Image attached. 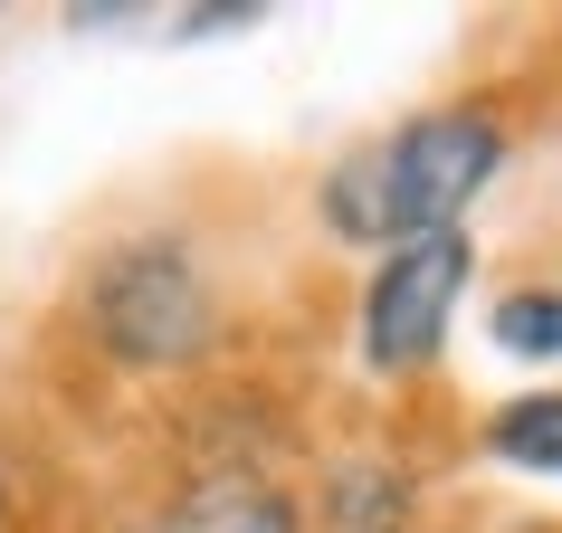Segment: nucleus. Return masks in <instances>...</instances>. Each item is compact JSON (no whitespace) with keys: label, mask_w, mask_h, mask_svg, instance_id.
I'll return each instance as SVG.
<instances>
[{"label":"nucleus","mask_w":562,"mask_h":533,"mask_svg":"<svg viewBox=\"0 0 562 533\" xmlns=\"http://www.w3.org/2000/svg\"><path fill=\"white\" fill-rule=\"evenodd\" d=\"M505 162V134L496 115H419L401 124L391 144L353 152L344 172L325 181V219L344 238H362V248H401V238H439L468 219V201L496 181Z\"/></svg>","instance_id":"1"},{"label":"nucleus","mask_w":562,"mask_h":533,"mask_svg":"<svg viewBox=\"0 0 562 533\" xmlns=\"http://www.w3.org/2000/svg\"><path fill=\"white\" fill-rule=\"evenodd\" d=\"M87 325L124 362H191V353H210L220 305H210V276L181 258L172 238H134V248H115V258L95 266Z\"/></svg>","instance_id":"2"},{"label":"nucleus","mask_w":562,"mask_h":533,"mask_svg":"<svg viewBox=\"0 0 562 533\" xmlns=\"http://www.w3.org/2000/svg\"><path fill=\"white\" fill-rule=\"evenodd\" d=\"M468 266H476V248L458 229L401 238L382 258V276H372V305H362V353L382 362V372H419L448 343V315L468 296Z\"/></svg>","instance_id":"3"},{"label":"nucleus","mask_w":562,"mask_h":533,"mask_svg":"<svg viewBox=\"0 0 562 533\" xmlns=\"http://www.w3.org/2000/svg\"><path fill=\"white\" fill-rule=\"evenodd\" d=\"M162 533H296V504L267 496V486H248V476H220V486H201V496H181Z\"/></svg>","instance_id":"4"},{"label":"nucleus","mask_w":562,"mask_h":533,"mask_svg":"<svg viewBox=\"0 0 562 533\" xmlns=\"http://www.w3.org/2000/svg\"><path fill=\"white\" fill-rule=\"evenodd\" d=\"M486 439H496V457H505V467H543V476H562V390L505 400Z\"/></svg>","instance_id":"5"},{"label":"nucleus","mask_w":562,"mask_h":533,"mask_svg":"<svg viewBox=\"0 0 562 533\" xmlns=\"http://www.w3.org/2000/svg\"><path fill=\"white\" fill-rule=\"evenodd\" d=\"M496 343H505V353H525V362H553L562 353V296H553V286L505 296L496 305Z\"/></svg>","instance_id":"6"},{"label":"nucleus","mask_w":562,"mask_h":533,"mask_svg":"<svg viewBox=\"0 0 562 533\" xmlns=\"http://www.w3.org/2000/svg\"><path fill=\"white\" fill-rule=\"evenodd\" d=\"M344 524H372V514H401V476H344V496H334Z\"/></svg>","instance_id":"7"}]
</instances>
